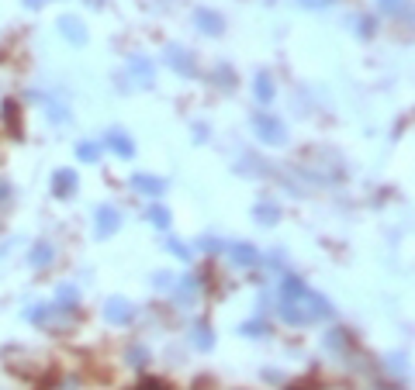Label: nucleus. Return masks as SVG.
I'll return each instance as SVG.
<instances>
[{"mask_svg": "<svg viewBox=\"0 0 415 390\" xmlns=\"http://www.w3.org/2000/svg\"><path fill=\"white\" fill-rule=\"evenodd\" d=\"M281 318L287 325H312L318 318H332V304L315 294L301 276H284L281 287Z\"/></svg>", "mask_w": 415, "mask_h": 390, "instance_id": "obj_1", "label": "nucleus"}, {"mask_svg": "<svg viewBox=\"0 0 415 390\" xmlns=\"http://www.w3.org/2000/svg\"><path fill=\"white\" fill-rule=\"evenodd\" d=\"M28 318L35 321V325H42L45 331H52V335H63V331H70L73 328V314H70V307H59V304H42V307H32L28 311Z\"/></svg>", "mask_w": 415, "mask_h": 390, "instance_id": "obj_2", "label": "nucleus"}, {"mask_svg": "<svg viewBox=\"0 0 415 390\" xmlns=\"http://www.w3.org/2000/svg\"><path fill=\"white\" fill-rule=\"evenodd\" d=\"M253 128H256V135H260L267 145H284V142H287V128H284V121L274 118V114H267V111L253 114Z\"/></svg>", "mask_w": 415, "mask_h": 390, "instance_id": "obj_3", "label": "nucleus"}, {"mask_svg": "<svg viewBox=\"0 0 415 390\" xmlns=\"http://www.w3.org/2000/svg\"><path fill=\"white\" fill-rule=\"evenodd\" d=\"M118 228H121V214H118V207H111V204H101V207L94 211V235L104 242V238H111Z\"/></svg>", "mask_w": 415, "mask_h": 390, "instance_id": "obj_4", "label": "nucleus"}, {"mask_svg": "<svg viewBox=\"0 0 415 390\" xmlns=\"http://www.w3.org/2000/svg\"><path fill=\"white\" fill-rule=\"evenodd\" d=\"M166 63H170V70L173 73H180V76H197V66H194V56L187 52V49H180V45H166Z\"/></svg>", "mask_w": 415, "mask_h": 390, "instance_id": "obj_5", "label": "nucleus"}, {"mask_svg": "<svg viewBox=\"0 0 415 390\" xmlns=\"http://www.w3.org/2000/svg\"><path fill=\"white\" fill-rule=\"evenodd\" d=\"M104 318H108L111 325H128V321L135 318V304L125 300V297H111V300L104 304Z\"/></svg>", "mask_w": 415, "mask_h": 390, "instance_id": "obj_6", "label": "nucleus"}, {"mask_svg": "<svg viewBox=\"0 0 415 390\" xmlns=\"http://www.w3.org/2000/svg\"><path fill=\"white\" fill-rule=\"evenodd\" d=\"M194 25H197L204 35H215V39L225 32V18H222L219 11H208V8H197V11H194Z\"/></svg>", "mask_w": 415, "mask_h": 390, "instance_id": "obj_7", "label": "nucleus"}, {"mask_svg": "<svg viewBox=\"0 0 415 390\" xmlns=\"http://www.w3.org/2000/svg\"><path fill=\"white\" fill-rule=\"evenodd\" d=\"M25 356H28V359H14V356L8 352V366H11L14 373H21V376H39V373L45 369V356L28 352V349H25Z\"/></svg>", "mask_w": 415, "mask_h": 390, "instance_id": "obj_8", "label": "nucleus"}, {"mask_svg": "<svg viewBox=\"0 0 415 390\" xmlns=\"http://www.w3.org/2000/svg\"><path fill=\"white\" fill-rule=\"evenodd\" d=\"M128 73L135 76L139 87H152L156 83V73H152V63L145 56H128Z\"/></svg>", "mask_w": 415, "mask_h": 390, "instance_id": "obj_9", "label": "nucleus"}, {"mask_svg": "<svg viewBox=\"0 0 415 390\" xmlns=\"http://www.w3.org/2000/svg\"><path fill=\"white\" fill-rule=\"evenodd\" d=\"M77 187H80V180H77V173H73V170H56V176H52V194H56L59 201L73 197V194H77Z\"/></svg>", "mask_w": 415, "mask_h": 390, "instance_id": "obj_10", "label": "nucleus"}, {"mask_svg": "<svg viewBox=\"0 0 415 390\" xmlns=\"http://www.w3.org/2000/svg\"><path fill=\"white\" fill-rule=\"evenodd\" d=\"M132 190H139V194H145V197H163L166 194V183L159 180V176H149V173H135L132 176Z\"/></svg>", "mask_w": 415, "mask_h": 390, "instance_id": "obj_11", "label": "nucleus"}, {"mask_svg": "<svg viewBox=\"0 0 415 390\" xmlns=\"http://www.w3.org/2000/svg\"><path fill=\"white\" fill-rule=\"evenodd\" d=\"M229 256H232L236 266H256V263H260V252H256L250 242H236V245H229Z\"/></svg>", "mask_w": 415, "mask_h": 390, "instance_id": "obj_12", "label": "nucleus"}, {"mask_svg": "<svg viewBox=\"0 0 415 390\" xmlns=\"http://www.w3.org/2000/svg\"><path fill=\"white\" fill-rule=\"evenodd\" d=\"M59 32H63L66 42H73V45H87V32H83L80 18H63V21H59Z\"/></svg>", "mask_w": 415, "mask_h": 390, "instance_id": "obj_13", "label": "nucleus"}, {"mask_svg": "<svg viewBox=\"0 0 415 390\" xmlns=\"http://www.w3.org/2000/svg\"><path fill=\"white\" fill-rule=\"evenodd\" d=\"M108 149H111L114 156H121V159H132V156H135V145H132V138H128L125 132H111V135H108Z\"/></svg>", "mask_w": 415, "mask_h": 390, "instance_id": "obj_14", "label": "nucleus"}, {"mask_svg": "<svg viewBox=\"0 0 415 390\" xmlns=\"http://www.w3.org/2000/svg\"><path fill=\"white\" fill-rule=\"evenodd\" d=\"M253 214H256L260 225H277V221H281V207H277L274 201H260Z\"/></svg>", "mask_w": 415, "mask_h": 390, "instance_id": "obj_15", "label": "nucleus"}, {"mask_svg": "<svg viewBox=\"0 0 415 390\" xmlns=\"http://www.w3.org/2000/svg\"><path fill=\"white\" fill-rule=\"evenodd\" d=\"M145 218H149V221H152V228H159V232H166V228H170V221H173V214H170L163 204H152Z\"/></svg>", "mask_w": 415, "mask_h": 390, "instance_id": "obj_16", "label": "nucleus"}, {"mask_svg": "<svg viewBox=\"0 0 415 390\" xmlns=\"http://www.w3.org/2000/svg\"><path fill=\"white\" fill-rule=\"evenodd\" d=\"M77 300H80V290H77L73 283H63V287L56 290V304H59V307H77Z\"/></svg>", "mask_w": 415, "mask_h": 390, "instance_id": "obj_17", "label": "nucleus"}, {"mask_svg": "<svg viewBox=\"0 0 415 390\" xmlns=\"http://www.w3.org/2000/svg\"><path fill=\"white\" fill-rule=\"evenodd\" d=\"M253 90H256V101H263V104H270V101H274V80H270L267 73H260V76H256V87H253Z\"/></svg>", "mask_w": 415, "mask_h": 390, "instance_id": "obj_18", "label": "nucleus"}, {"mask_svg": "<svg viewBox=\"0 0 415 390\" xmlns=\"http://www.w3.org/2000/svg\"><path fill=\"white\" fill-rule=\"evenodd\" d=\"M194 345H197L201 352H208V349H212V345H215V335H212V328H208V325H197V328H194Z\"/></svg>", "mask_w": 415, "mask_h": 390, "instance_id": "obj_19", "label": "nucleus"}, {"mask_svg": "<svg viewBox=\"0 0 415 390\" xmlns=\"http://www.w3.org/2000/svg\"><path fill=\"white\" fill-rule=\"evenodd\" d=\"M97 156H101V145H97V142H80V145H77V159H80V163H97Z\"/></svg>", "mask_w": 415, "mask_h": 390, "instance_id": "obj_20", "label": "nucleus"}, {"mask_svg": "<svg viewBox=\"0 0 415 390\" xmlns=\"http://www.w3.org/2000/svg\"><path fill=\"white\" fill-rule=\"evenodd\" d=\"M52 259H56V252H52V245H49V242L35 245V252H32V266H49Z\"/></svg>", "mask_w": 415, "mask_h": 390, "instance_id": "obj_21", "label": "nucleus"}, {"mask_svg": "<svg viewBox=\"0 0 415 390\" xmlns=\"http://www.w3.org/2000/svg\"><path fill=\"white\" fill-rule=\"evenodd\" d=\"M194 290H197V280H194V276H183V283L176 287L180 304H190V300H194Z\"/></svg>", "mask_w": 415, "mask_h": 390, "instance_id": "obj_22", "label": "nucleus"}, {"mask_svg": "<svg viewBox=\"0 0 415 390\" xmlns=\"http://www.w3.org/2000/svg\"><path fill=\"white\" fill-rule=\"evenodd\" d=\"M243 335H250V338H267L270 328H267V321H246V325H243Z\"/></svg>", "mask_w": 415, "mask_h": 390, "instance_id": "obj_23", "label": "nucleus"}, {"mask_svg": "<svg viewBox=\"0 0 415 390\" xmlns=\"http://www.w3.org/2000/svg\"><path fill=\"white\" fill-rule=\"evenodd\" d=\"M377 8H381L384 14H394V18H398V14L408 8V0H377Z\"/></svg>", "mask_w": 415, "mask_h": 390, "instance_id": "obj_24", "label": "nucleus"}, {"mask_svg": "<svg viewBox=\"0 0 415 390\" xmlns=\"http://www.w3.org/2000/svg\"><path fill=\"white\" fill-rule=\"evenodd\" d=\"M325 345H329V349H346V331H343V328H332V331L325 335Z\"/></svg>", "mask_w": 415, "mask_h": 390, "instance_id": "obj_25", "label": "nucleus"}, {"mask_svg": "<svg viewBox=\"0 0 415 390\" xmlns=\"http://www.w3.org/2000/svg\"><path fill=\"white\" fill-rule=\"evenodd\" d=\"M301 8H308V11H322V8H329V4H336V0H298Z\"/></svg>", "mask_w": 415, "mask_h": 390, "instance_id": "obj_26", "label": "nucleus"}, {"mask_svg": "<svg viewBox=\"0 0 415 390\" xmlns=\"http://www.w3.org/2000/svg\"><path fill=\"white\" fill-rule=\"evenodd\" d=\"M170 252H173V256H176V259H190V249H187V245H183V242H176V238H173V242H170Z\"/></svg>", "mask_w": 415, "mask_h": 390, "instance_id": "obj_27", "label": "nucleus"}, {"mask_svg": "<svg viewBox=\"0 0 415 390\" xmlns=\"http://www.w3.org/2000/svg\"><path fill=\"white\" fill-rule=\"evenodd\" d=\"M128 362L132 366H145V349H128Z\"/></svg>", "mask_w": 415, "mask_h": 390, "instance_id": "obj_28", "label": "nucleus"}, {"mask_svg": "<svg viewBox=\"0 0 415 390\" xmlns=\"http://www.w3.org/2000/svg\"><path fill=\"white\" fill-rule=\"evenodd\" d=\"M11 204V187L4 183V180H0V214H4V207Z\"/></svg>", "mask_w": 415, "mask_h": 390, "instance_id": "obj_29", "label": "nucleus"}, {"mask_svg": "<svg viewBox=\"0 0 415 390\" xmlns=\"http://www.w3.org/2000/svg\"><path fill=\"white\" fill-rule=\"evenodd\" d=\"M135 390H170V387H166L163 380H142V383H139Z\"/></svg>", "mask_w": 415, "mask_h": 390, "instance_id": "obj_30", "label": "nucleus"}, {"mask_svg": "<svg viewBox=\"0 0 415 390\" xmlns=\"http://www.w3.org/2000/svg\"><path fill=\"white\" fill-rule=\"evenodd\" d=\"M152 283H156L159 290H163V287H170V273H156V276H152Z\"/></svg>", "mask_w": 415, "mask_h": 390, "instance_id": "obj_31", "label": "nucleus"}, {"mask_svg": "<svg viewBox=\"0 0 415 390\" xmlns=\"http://www.w3.org/2000/svg\"><path fill=\"white\" fill-rule=\"evenodd\" d=\"M42 4H45V0H25V8H32V11H39Z\"/></svg>", "mask_w": 415, "mask_h": 390, "instance_id": "obj_32", "label": "nucleus"}, {"mask_svg": "<svg viewBox=\"0 0 415 390\" xmlns=\"http://www.w3.org/2000/svg\"><path fill=\"white\" fill-rule=\"evenodd\" d=\"M322 390H346V387H322Z\"/></svg>", "mask_w": 415, "mask_h": 390, "instance_id": "obj_33", "label": "nucleus"}]
</instances>
